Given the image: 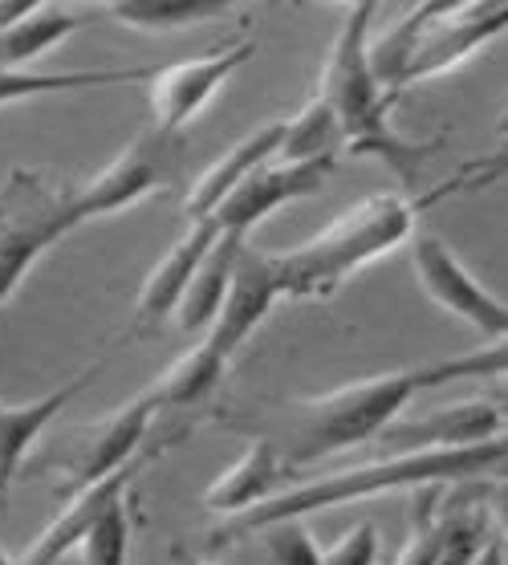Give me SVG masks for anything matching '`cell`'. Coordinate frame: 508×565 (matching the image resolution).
Wrapping results in <instances>:
<instances>
[{
  "instance_id": "obj_30",
  "label": "cell",
  "mask_w": 508,
  "mask_h": 565,
  "mask_svg": "<svg viewBox=\"0 0 508 565\" xmlns=\"http://www.w3.org/2000/svg\"><path fill=\"white\" fill-rule=\"evenodd\" d=\"M265 541L268 565H321V545L314 541L305 521H273V525L256 529Z\"/></svg>"
},
{
  "instance_id": "obj_25",
  "label": "cell",
  "mask_w": 508,
  "mask_h": 565,
  "mask_svg": "<svg viewBox=\"0 0 508 565\" xmlns=\"http://www.w3.org/2000/svg\"><path fill=\"white\" fill-rule=\"evenodd\" d=\"M342 151V130H338V118L318 94L297 110L293 118H285V139H281L277 159H338Z\"/></svg>"
},
{
  "instance_id": "obj_33",
  "label": "cell",
  "mask_w": 508,
  "mask_h": 565,
  "mask_svg": "<svg viewBox=\"0 0 508 565\" xmlns=\"http://www.w3.org/2000/svg\"><path fill=\"white\" fill-rule=\"evenodd\" d=\"M53 0H0V29L21 21V17L38 13V9H50Z\"/></svg>"
},
{
  "instance_id": "obj_24",
  "label": "cell",
  "mask_w": 508,
  "mask_h": 565,
  "mask_svg": "<svg viewBox=\"0 0 508 565\" xmlns=\"http://www.w3.org/2000/svg\"><path fill=\"white\" fill-rule=\"evenodd\" d=\"M472 4H476V0H420L399 25L387 29L382 45L374 50V65H379V77L387 82V90H391L394 74L403 70L406 53H411V45L420 41V33H427V29L447 21V17H459L464 9H472Z\"/></svg>"
},
{
  "instance_id": "obj_4",
  "label": "cell",
  "mask_w": 508,
  "mask_h": 565,
  "mask_svg": "<svg viewBox=\"0 0 508 565\" xmlns=\"http://www.w3.org/2000/svg\"><path fill=\"white\" fill-rule=\"evenodd\" d=\"M420 204L406 195H367L342 216H334L318 236L289 253H268L277 269L281 297L289 301H318L334 297L350 277L391 257L394 248L415 236Z\"/></svg>"
},
{
  "instance_id": "obj_8",
  "label": "cell",
  "mask_w": 508,
  "mask_h": 565,
  "mask_svg": "<svg viewBox=\"0 0 508 565\" xmlns=\"http://www.w3.org/2000/svg\"><path fill=\"white\" fill-rule=\"evenodd\" d=\"M411 269L415 281L435 306L472 326L484 342L508 334V301L496 297L476 273L456 257V248L440 241L435 232H415L411 236Z\"/></svg>"
},
{
  "instance_id": "obj_12",
  "label": "cell",
  "mask_w": 508,
  "mask_h": 565,
  "mask_svg": "<svg viewBox=\"0 0 508 565\" xmlns=\"http://www.w3.org/2000/svg\"><path fill=\"white\" fill-rule=\"evenodd\" d=\"M508 431V415L496 398H464L420 419H391L374 436L379 451H435V448H472L484 439Z\"/></svg>"
},
{
  "instance_id": "obj_16",
  "label": "cell",
  "mask_w": 508,
  "mask_h": 565,
  "mask_svg": "<svg viewBox=\"0 0 508 565\" xmlns=\"http://www.w3.org/2000/svg\"><path fill=\"white\" fill-rule=\"evenodd\" d=\"M142 456H147V451H142ZM142 456H135L127 468H118L115 476H106V480H98V484H89V489L65 497V509L57 513V521H53V525L45 529L33 545H29L25 557H21L17 565H62V562H70V553H77V545L86 541V533L94 529V521H98V516L106 513L118 497H127L130 480H135L139 468H142Z\"/></svg>"
},
{
  "instance_id": "obj_6",
  "label": "cell",
  "mask_w": 508,
  "mask_h": 565,
  "mask_svg": "<svg viewBox=\"0 0 508 565\" xmlns=\"http://www.w3.org/2000/svg\"><path fill=\"white\" fill-rule=\"evenodd\" d=\"M176 163H179L176 130L151 127V130H142V135H135L94 180L74 188L77 224H89V220H102V216H118V212L135 207L139 200H147L151 192H159V188L171 183Z\"/></svg>"
},
{
  "instance_id": "obj_9",
  "label": "cell",
  "mask_w": 508,
  "mask_h": 565,
  "mask_svg": "<svg viewBox=\"0 0 508 565\" xmlns=\"http://www.w3.org/2000/svg\"><path fill=\"white\" fill-rule=\"evenodd\" d=\"M253 53V41H236V45H224V50L183 57V62L167 65V70H155L151 82H147L151 86V94H147L151 98V127L179 135Z\"/></svg>"
},
{
  "instance_id": "obj_31",
  "label": "cell",
  "mask_w": 508,
  "mask_h": 565,
  "mask_svg": "<svg viewBox=\"0 0 508 565\" xmlns=\"http://www.w3.org/2000/svg\"><path fill=\"white\" fill-rule=\"evenodd\" d=\"M379 557H382L379 525L374 521H358L350 533H342L330 550L321 553V565H379Z\"/></svg>"
},
{
  "instance_id": "obj_7",
  "label": "cell",
  "mask_w": 508,
  "mask_h": 565,
  "mask_svg": "<svg viewBox=\"0 0 508 565\" xmlns=\"http://www.w3.org/2000/svg\"><path fill=\"white\" fill-rule=\"evenodd\" d=\"M159 412H163V398H159V391L151 383L147 391H139V395L130 398V403H123L118 412H110L98 424H89L86 431H77L70 439V448L53 460V468L62 472L65 497L98 484L106 476H115L118 468H127L135 456H142L147 431H151Z\"/></svg>"
},
{
  "instance_id": "obj_15",
  "label": "cell",
  "mask_w": 508,
  "mask_h": 565,
  "mask_svg": "<svg viewBox=\"0 0 508 565\" xmlns=\"http://www.w3.org/2000/svg\"><path fill=\"white\" fill-rule=\"evenodd\" d=\"M220 236L216 216H203V220H188V228L179 236L176 245L167 248L163 260L147 273V281L139 289V301H135V334H147L151 326L167 321L176 313L179 297L188 289V281L195 277L200 260L212 253Z\"/></svg>"
},
{
  "instance_id": "obj_3",
  "label": "cell",
  "mask_w": 508,
  "mask_h": 565,
  "mask_svg": "<svg viewBox=\"0 0 508 565\" xmlns=\"http://www.w3.org/2000/svg\"><path fill=\"white\" fill-rule=\"evenodd\" d=\"M379 13V0H354L346 4V21L330 45V57L321 65L318 98L334 110L342 147L350 154H374L399 180H420V163L427 159V142H411L391 127V90L379 77L370 25Z\"/></svg>"
},
{
  "instance_id": "obj_11",
  "label": "cell",
  "mask_w": 508,
  "mask_h": 565,
  "mask_svg": "<svg viewBox=\"0 0 508 565\" xmlns=\"http://www.w3.org/2000/svg\"><path fill=\"white\" fill-rule=\"evenodd\" d=\"M330 171H334V159H301V163H293V159H268L265 168H256L212 216H216L220 232H232V236L248 241L261 220H268L277 207L314 195L326 183Z\"/></svg>"
},
{
  "instance_id": "obj_2",
  "label": "cell",
  "mask_w": 508,
  "mask_h": 565,
  "mask_svg": "<svg viewBox=\"0 0 508 565\" xmlns=\"http://www.w3.org/2000/svg\"><path fill=\"white\" fill-rule=\"evenodd\" d=\"M420 391H427L423 366H406V371L370 374L358 383L334 386L314 398L268 403L265 412L248 415V419L229 415V427L268 439L277 448L281 463L293 472V480H301L305 468H314L318 460L374 444V436L391 419H399Z\"/></svg>"
},
{
  "instance_id": "obj_39",
  "label": "cell",
  "mask_w": 508,
  "mask_h": 565,
  "mask_svg": "<svg viewBox=\"0 0 508 565\" xmlns=\"http://www.w3.org/2000/svg\"><path fill=\"white\" fill-rule=\"evenodd\" d=\"M195 565H216V562H195Z\"/></svg>"
},
{
  "instance_id": "obj_1",
  "label": "cell",
  "mask_w": 508,
  "mask_h": 565,
  "mask_svg": "<svg viewBox=\"0 0 508 565\" xmlns=\"http://www.w3.org/2000/svg\"><path fill=\"white\" fill-rule=\"evenodd\" d=\"M508 451V431L472 448H435V451H379L374 460L342 468V472L318 476V480H293L268 501L253 504L248 513L229 516L208 533V550H224L236 541H248L256 529L273 521H305L314 513H330L342 504L391 497V492H423V489H456L472 476H488Z\"/></svg>"
},
{
  "instance_id": "obj_29",
  "label": "cell",
  "mask_w": 508,
  "mask_h": 565,
  "mask_svg": "<svg viewBox=\"0 0 508 565\" xmlns=\"http://www.w3.org/2000/svg\"><path fill=\"white\" fill-rule=\"evenodd\" d=\"M508 180V139L496 147V151L488 154H476V159H468V163H459V171L452 175V180H444L440 188H435L432 195H423V200H415L423 207L440 204V200H447V195H464V192H484V188H493V183Z\"/></svg>"
},
{
  "instance_id": "obj_28",
  "label": "cell",
  "mask_w": 508,
  "mask_h": 565,
  "mask_svg": "<svg viewBox=\"0 0 508 565\" xmlns=\"http://www.w3.org/2000/svg\"><path fill=\"white\" fill-rule=\"evenodd\" d=\"M127 550H130V513H127V497H118L94 521V529L77 545V553H82V565H127Z\"/></svg>"
},
{
  "instance_id": "obj_20",
  "label": "cell",
  "mask_w": 508,
  "mask_h": 565,
  "mask_svg": "<svg viewBox=\"0 0 508 565\" xmlns=\"http://www.w3.org/2000/svg\"><path fill=\"white\" fill-rule=\"evenodd\" d=\"M241 248H244V236L220 232L212 253L200 260V269H195V277H191L183 297H179L176 313H171L183 334H208V326L216 321L220 306H224V297H229L232 269H236Z\"/></svg>"
},
{
  "instance_id": "obj_27",
  "label": "cell",
  "mask_w": 508,
  "mask_h": 565,
  "mask_svg": "<svg viewBox=\"0 0 508 565\" xmlns=\"http://www.w3.org/2000/svg\"><path fill=\"white\" fill-rule=\"evenodd\" d=\"M444 489H423V497L415 501V521H411V537H406L403 553L394 565H435L444 553L447 537V509L440 504Z\"/></svg>"
},
{
  "instance_id": "obj_37",
  "label": "cell",
  "mask_w": 508,
  "mask_h": 565,
  "mask_svg": "<svg viewBox=\"0 0 508 565\" xmlns=\"http://www.w3.org/2000/svg\"><path fill=\"white\" fill-rule=\"evenodd\" d=\"M0 565H17V562H13V557H9L4 550H0Z\"/></svg>"
},
{
  "instance_id": "obj_10",
  "label": "cell",
  "mask_w": 508,
  "mask_h": 565,
  "mask_svg": "<svg viewBox=\"0 0 508 565\" xmlns=\"http://www.w3.org/2000/svg\"><path fill=\"white\" fill-rule=\"evenodd\" d=\"M500 33H508V4H472L459 17H447V21L432 25L427 33H420V41L406 53L403 70L394 74L391 98H399L406 86H420L427 77L456 70L459 62H468L472 53L493 45Z\"/></svg>"
},
{
  "instance_id": "obj_13",
  "label": "cell",
  "mask_w": 508,
  "mask_h": 565,
  "mask_svg": "<svg viewBox=\"0 0 508 565\" xmlns=\"http://www.w3.org/2000/svg\"><path fill=\"white\" fill-rule=\"evenodd\" d=\"M277 301H281V281L273 260H268V253H261V248H253L244 241L236 269H232L229 297H224L216 321L208 326L203 342L216 350L224 362H232V354L261 330V321L273 313Z\"/></svg>"
},
{
  "instance_id": "obj_35",
  "label": "cell",
  "mask_w": 508,
  "mask_h": 565,
  "mask_svg": "<svg viewBox=\"0 0 508 565\" xmlns=\"http://www.w3.org/2000/svg\"><path fill=\"white\" fill-rule=\"evenodd\" d=\"M488 480H505V484H508V451L493 463V468H488Z\"/></svg>"
},
{
  "instance_id": "obj_21",
  "label": "cell",
  "mask_w": 508,
  "mask_h": 565,
  "mask_svg": "<svg viewBox=\"0 0 508 565\" xmlns=\"http://www.w3.org/2000/svg\"><path fill=\"white\" fill-rule=\"evenodd\" d=\"M241 4H253V0H106V13L118 25L139 29V33H171V29L232 13Z\"/></svg>"
},
{
  "instance_id": "obj_38",
  "label": "cell",
  "mask_w": 508,
  "mask_h": 565,
  "mask_svg": "<svg viewBox=\"0 0 508 565\" xmlns=\"http://www.w3.org/2000/svg\"><path fill=\"white\" fill-rule=\"evenodd\" d=\"M330 4H354V0H330Z\"/></svg>"
},
{
  "instance_id": "obj_36",
  "label": "cell",
  "mask_w": 508,
  "mask_h": 565,
  "mask_svg": "<svg viewBox=\"0 0 508 565\" xmlns=\"http://www.w3.org/2000/svg\"><path fill=\"white\" fill-rule=\"evenodd\" d=\"M496 135H500V139H508V106H505V115H500V122H496Z\"/></svg>"
},
{
  "instance_id": "obj_22",
  "label": "cell",
  "mask_w": 508,
  "mask_h": 565,
  "mask_svg": "<svg viewBox=\"0 0 508 565\" xmlns=\"http://www.w3.org/2000/svg\"><path fill=\"white\" fill-rule=\"evenodd\" d=\"M86 25V17L65 13V9H38V13L21 17L13 25L0 29V65H29L53 45H62L70 33Z\"/></svg>"
},
{
  "instance_id": "obj_19",
  "label": "cell",
  "mask_w": 508,
  "mask_h": 565,
  "mask_svg": "<svg viewBox=\"0 0 508 565\" xmlns=\"http://www.w3.org/2000/svg\"><path fill=\"white\" fill-rule=\"evenodd\" d=\"M155 65H89V70H25V65H0V106L33 103L50 94H82L102 86H135L151 82Z\"/></svg>"
},
{
  "instance_id": "obj_14",
  "label": "cell",
  "mask_w": 508,
  "mask_h": 565,
  "mask_svg": "<svg viewBox=\"0 0 508 565\" xmlns=\"http://www.w3.org/2000/svg\"><path fill=\"white\" fill-rule=\"evenodd\" d=\"M102 366H106V359H98L94 366L77 371L70 383L57 386V391H50V395H41V398H29V403H0V513L9 509L17 472H21L25 456L33 451V444H38V439L45 436V427L74 403L77 391H86V386L98 379Z\"/></svg>"
},
{
  "instance_id": "obj_34",
  "label": "cell",
  "mask_w": 508,
  "mask_h": 565,
  "mask_svg": "<svg viewBox=\"0 0 508 565\" xmlns=\"http://www.w3.org/2000/svg\"><path fill=\"white\" fill-rule=\"evenodd\" d=\"M476 565H508V557H505V541L488 533V541H484V550H480V557H476Z\"/></svg>"
},
{
  "instance_id": "obj_32",
  "label": "cell",
  "mask_w": 508,
  "mask_h": 565,
  "mask_svg": "<svg viewBox=\"0 0 508 565\" xmlns=\"http://www.w3.org/2000/svg\"><path fill=\"white\" fill-rule=\"evenodd\" d=\"M459 489H464L472 497V501L480 504L484 516H488V525L496 529V537H500L508 545V484H505V480L472 476V480H464Z\"/></svg>"
},
{
  "instance_id": "obj_18",
  "label": "cell",
  "mask_w": 508,
  "mask_h": 565,
  "mask_svg": "<svg viewBox=\"0 0 508 565\" xmlns=\"http://www.w3.org/2000/svg\"><path fill=\"white\" fill-rule=\"evenodd\" d=\"M281 139H285V118L248 130L236 147H229V151L220 154L216 163L195 180V188H191L188 200H183V216L188 220L212 216V212H216V207L224 204V200H229L256 168H265L268 159H277Z\"/></svg>"
},
{
  "instance_id": "obj_5",
  "label": "cell",
  "mask_w": 508,
  "mask_h": 565,
  "mask_svg": "<svg viewBox=\"0 0 508 565\" xmlns=\"http://www.w3.org/2000/svg\"><path fill=\"white\" fill-rule=\"evenodd\" d=\"M77 224L74 188H53L45 175L17 168L0 188V306L21 289L29 269L65 241Z\"/></svg>"
},
{
  "instance_id": "obj_26",
  "label": "cell",
  "mask_w": 508,
  "mask_h": 565,
  "mask_svg": "<svg viewBox=\"0 0 508 565\" xmlns=\"http://www.w3.org/2000/svg\"><path fill=\"white\" fill-rule=\"evenodd\" d=\"M476 379H508V334L493 338V342H484V347L468 350V354H456V359L423 362L427 391L452 383H476Z\"/></svg>"
},
{
  "instance_id": "obj_17",
  "label": "cell",
  "mask_w": 508,
  "mask_h": 565,
  "mask_svg": "<svg viewBox=\"0 0 508 565\" xmlns=\"http://www.w3.org/2000/svg\"><path fill=\"white\" fill-rule=\"evenodd\" d=\"M285 484H293V472L281 463L277 448L261 436H248V448H244L241 460L208 484L203 509L212 516H220V521H229V516H241V513H248L253 504L268 501V497L281 492Z\"/></svg>"
},
{
  "instance_id": "obj_23",
  "label": "cell",
  "mask_w": 508,
  "mask_h": 565,
  "mask_svg": "<svg viewBox=\"0 0 508 565\" xmlns=\"http://www.w3.org/2000/svg\"><path fill=\"white\" fill-rule=\"evenodd\" d=\"M224 371H229V362L220 359L216 350L200 338L195 347L183 350V354L155 379V391L163 398V407H195L200 398H208L216 391Z\"/></svg>"
}]
</instances>
